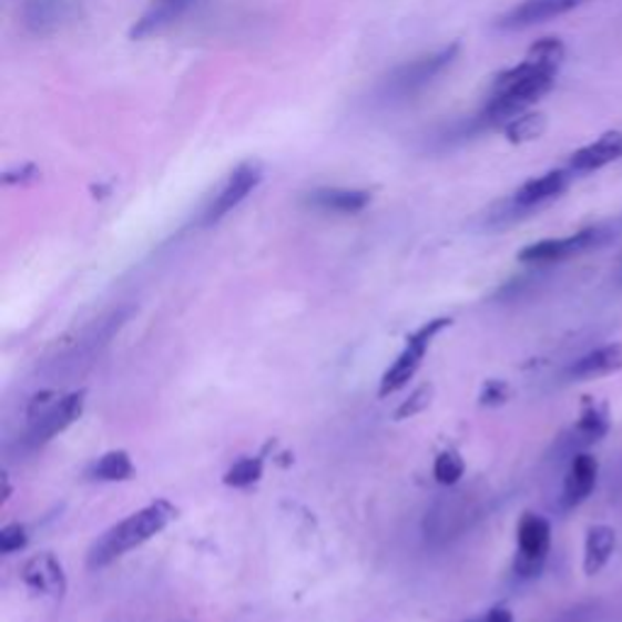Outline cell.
Instances as JSON below:
<instances>
[{
    "label": "cell",
    "instance_id": "cell-2",
    "mask_svg": "<svg viewBox=\"0 0 622 622\" xmlns=\"http://www.w3.org/2000/svg\"><path fill=\"white\" fill-rule=\"evenodd\" d=\"M175 516L177 509L166 499H159L154 503L144 506V509H139L136 513L126 516L124 520H120V523L108 528L103 536L91 544L85 560L88 569L110 567L126 552L142 548L144 542H149L151 538H156L159 532L166 530L175 520Z\"/></svg>",
    "mask_w": 622,
    "mask_h": 622
},
{
    "label": "cell",
    "instance_id": "cell-3",
    "mask_svg": "<svg viewBox=\"0 0 622 622\" xmlns=\"http://www.w3.org/2000/svg\"><path fill=\"white\" fill-rule=\"evenodd\" d=\"M85 406V391H71V395L59 397L57 391H42L30 401L28 409V436H24V446L37 450L47 446L49 440H54L63 434L71 424H75L83 414Z\"/></svg>",
    "mask_w": 622,
    "mask_h": 622
},
{
    "label": "cell",
    "instance_id": "cell-9",
    "mask_svg": "<svg viewBox=\"0 0 622 622\" xmlns=\"http://www.w3.org/2000/svg\"><path fill=\"white\" fill-rule=\"evenodd\" d=\"M261 177H263L261 163H256V161L241 163V166L226 177V183L222 185L220 193L214 195V200L210 202V207L205 210V217H202V222L217 224L220 220H224L228 212H234L241 202H244L253 190L258 187Z\"/></svg>",
    "mask_w": 622,
    "mask_h": 622
},
{
    "label": "cell",
    "instance_id": "cell-17",
    "mask_svg": "<svg viewBox=\"0 0 622 622\" xmlns=\"http://www.w3.org/2000/svg\"><path fill=\"white\" fill-rule=\"evenodd\" d=\"M615 530L608 526H593L587 532V544H583V571L589 577L599 574V571L611 562L615 552Z\"/></svg>",
    "mask_w": 622,
    "mask_h": 622
},
{
    "label": "cell",
    "instance_id": "cell-18",
    "mask_svg": "<svg viewBox=\"0 0 622 622\" xmlns=\"http://www.w3.org/2000/svg\"><path fill=\"white\" fill-rule=\"evenodd\" d=\"M611 430V416H608V406L593 399L583 401L581 418L574 426V442L577 446H593L608 436Z\"/></svg>",
    "mask_w": 622,
    "mask_h": 622
},
{
    "label": "cell",
    "instance_id": "cell-12",
    "mask_svg": "<svg viewBox=\"0 0 622 622\" xmlns=\"http://www.w3.org/2000/svg\"><path fill=\"white\" fill-rule=\"evenodd\" d=\"M73 12V0H24L22 22L32 34L47 37L61 30Z\"/></svg>",
    "mask_w": 622,
    "mask_h": 622
},
{
    "label": "cell",
    "instance_id": "cell-21",
    "mask_svg": "<svg viewBox=\"0 0 622 622\" xmlns=\"http://www.w3.org/2000/svg\"><path fill=\"white\" fill-rule=\"evenodd\" d=\"M263 477V460L261 457H241L238 462L226 469L224 485L234 489H246L253 487Z\"/></svg>",
    "mask_w": 622,
    "mask_h": 622
},
{
    "label": "cell",
    "instance_id": "cell-11",
    "mask_svg": "<svg viewBox=\"0 0 622 622\" xmlns=\"http://www.w3.org/2000/svg\"><path fill=\"white\" fill-rule=\"evenodd\" d=\"M589 0H523L513 10L506 12L503 18H499L501 30H526L532 24L548 22L552 18H560L564 12L574 10Z\"/></svg>",
    "mask_w": 622,
    "mask_h": 622
},
{
    "label": "cell",
    "instance_id": "cell-27",
    "mask_svg": "<svg viewBox=\"0 0 622 622\" xmlns=\"http://www.w3.org/2000/svg\"><path fill=\"white\" fill-rule=\"evenodd\" d=\"M618 226H620V228H622V217H620V220H618Z\"/></svg>",
    "mask_w": 622,
    "mask_h": 622
},
{
    "label": "cell",
    "instance_id": "cell-4",
    "mask_svg": "<svg viewBox=\"0 0 622 622\" xmlns=\"http://www.w3.org/2000/svg\"><path fill=\"white\" fill-rule=\"evenodd\" d=\"M620 232L622 228L615 222V224H595L589 228H581V232L564 236V238H544V241H538V244H530L520 251L518 261L532 263V265L569 261L574 256H581V253H587V251L611 244Z\"/></svg>",
    "mask_w": 622,
    "mask_h": 622
},
{
    "label": "cell",
    "instance_id": "cell-13",
    "mask_svg": "<svg viewBox=\"0 0 622 622\" xmlns=\"http://www.w3.org/2000/svg\"><path fill=\"white\" fill-rule=\"evenodd\" d=\"M595 481H599V460L589 452L574 455V460L569 465V472L564 477V489H562V506L564 509H577L587 501Z\"/></svg>",
    "mask_w": 622,
    "mask_h": 622
},
{
    "label": "cell",
    "instance_id": "cell-5",
    "mask_svg": "<svg viewBox=\"0 0 622 622\" xmlns=\"http://www.w3.org/2000/svg\"><path fill=\"white\" fill-rule=\"evenodd\" d=\"M450 324H452L450 319L440 316V319L426 322L421 328H418V332H414L409 338H406V346L399 353V358L383 375V383H379V397L395 395V391H399L401 387L409 385V379L418 373V367H421L426 353L430 348V343H434V338L440 332H446Z\"/></svg>",
    "mask_w": 622,
    "mask_h": 622
},
{
    "label": "cell",
    "instance_id": "cell-7",
    "mask_svg": "<svg viewBox=\"0 0 622 622\" xmlns=\"http://www.w3.org/2000/svg\"><path fill=\"white\" fill-rule=\"evenodd\" d=\"M552 544V528L538 513H526L518 523V554L513 560V571L520 579L538 577L548 562Z\"/></svg>",
    "mask_w": 622,
    "mask_h": 622
},
{
    "label": "cell",
    "instance_id": "cell-26",
    "mask_svg": "<svg viewBox=\"0 0 622 622\" xmlns=\"http://www.w3.org/2000/svg\"><path fill=\"white\" fill-rule=\"evenodd\" d=\"M467 622H516V620H513V613L509 611V608H491L489 613L479 615L475 620H467Z\"/></svg>",
    "mask_w": 622,
    "mask_h": 622
},
{
    "label": "cell",
    "instance_id": "cell-15",
    "mask_svg": "<svg viewBox=\"0 0 622 622\" xmlns=\"http://www.w3.org/2000/svg\"><path fill=\"white\" fill-rule=\"evenodd\" d=\"M620 370H622V343H608V346L595 348L571 363L567 375L571 379H577V383H587V379H599Z\"/></svg>",
    "mask_w": 622,
    "mask_h": 622
},
{
    "label": "cell",
    "instance_id": "cell-24",
    "mask_svg": "<svg viewBox=\"0 0 622 622\" xmlns=\"http://www.w3.org/2000/svg\"><path fill=\"white\" fill-rule=\"evenodd\" d=\"M430 397H434V387L430 385H421L418 387L414 395L406 399L399 409H397V418L401 421V418H411V416H416V414H421L426 406L430 404Z\"/></svg>",
    "mask_w": 622,
    "mask_h": 622
},
{
    "label": "cell",
    "instance_id": "cell-8",
    "mask_svg": "<svg viewBox=\"0 0 622 622\" xmlns=\"http://www.w3.org/2000/svg\"><path fill=\"white\" fill-rule=\"evenodd\" d=\"M571 173L567 171H550L540 177H532L526 185H520L513 197L509 202H503V212L499 214L501 220H513V217H523V214L544 207L548 202L562 197L567 193V187L571 185Z\"/></svg>",
    "mask_w": 622,
    "mask_h": 622
},
{
    "label": "cell",
    "instance_id": "cell-28",
    "mask_svg": "<svg viewBox=\"0 0 622 622\" xmlns=\"http://www.w3.org/2000/svg\"><path fill=\"white\" fill-rule=\"evenodd\" d=\"M177 3H185L187 6V0H177Z\"/></svg>",
    "mask_w": 622,
    "mask_h": 622
},
{
    "label": "cell",
    "instance_id": "cell-14",
    "mask_svg": "<svg viewBox=\"0 0 622 622\" xmlns=\"http://www.w3.org/2000/svg\"><path fill=\"white\" fill-rule=\"evenodd\" d=\"M622 159V132H605L593 144L574 151L569 159L571 173H593Z\"/></svg>",
    "mask_w": 622,
    "mask_h": 622
},
{
    "label": "cell",
    "instance_id": "cell-25",
    "mask_svg": "<svg viewBox=\"0 0 622 622\" xmlns=\"http://www.w3.org/2000/svg\"><path fill=\"white\" fill-rule=\"evenodd\" d=\"M509 397H511V389L509 385L501 383V379H489L485 389H481V404L485 406H501L509 401Z\"/></svg>",
    "mask_w": 622,
    "mask_h": 622
},
{
    "label": "cell",
    "instance_id": "cell-6",
    "mask_svg": "<svg viewBox=\"0 0 622 622\" xmlns=\"http://www.w3.org/2000/svg\"><path fill=\"white\" fill-rule=\"evenodd\" d=\"M460 47L450 44L442 47L434 54H426L411 63H404L395 73L385 81V95L387 98H411L418 91H424L426 85L434 83L438 75L446 71L450 63L457 59Z\"/></svg>",
    "mask_w": 622,
    "mask_h": 622
},
{
    "label": "cell",
    "instance_id": "cell-16",
    "mask_svg": "<svg viewBox=\"0 0 622 622\" xmlns=\"http://www.w3.org/2000/svg\"><path fill=\"white\" fill-rule=\"evenodd\" d=\"M373 195L367 190H353V187H319L312 190L307 195V205L319 212H334V214H358L370 205Z\"/></svg>",
    "mask_w": 622,
    "mask_h": 622
},
{
    "label": "cell",
    "instance_id": "cell-10",
    "mask_svg": "<svg viewBox=\"0 0 622 622\" xmlns=\"http://www.w3.org/2000/svg\"><path fill=\"white\" fill-rule=\"evenodd\" d=\"M20 577L32 593L44 595V599H61L67 593V574L54 554H34L32 560L22 564Z\"/></svg>",
    "mask_w": 622,
    "mask_h": 622
},
{
    "label": "cell",
    "instance_id": "cell-19",
    "mask_svg": "<svg viewBox=\"0 0 622 622\" xmlns=\"http://www.w3.org/2000/svg\"><path fill=\"white\" fill-rule=\"evenodd\" d=\"M85 477L93 481H130L134 477L132 457L124 450H110L88 467Z\"/></svg>",
    "mask_w": 622,
    "mask_h": 622
},
{
    "label": "cell",
    "instance_id": "cell-20",
    "mask_svg": "<svg viewBox=\"0 0 622 622\" xmlns=\"http://www.w3.org/2000/svg\"><path fill=\"white\" fill-rule=\"evenodd\" d=\"M544 126H548V122H544V114L523 112V114H518L516 120L506 124L503 130L513 144H523V142H532V139H538L544 132Z\"/></svg>",
    "mask_w": 622,
    "mask_h": 622
},
{
    "label": "cell",
    "instance_id": "cell-22",
    "mask_svg": "<svg viewBox=\"0 0 622 622\" xmlns=\"http://www.w3.org/2000/svg\"><path fill=\"white\" fill-rule=\"evenodd\" d=\"M465 475V460L457 450H442L434 462V477L442 487H455Z\"/></svg>",
    "mask_w": 622,
    "mask_h": 622
},
{
    "label": "cell",
    "instance_id": "cell-1",
    "mask_svg": "<svg viewBox=\"0 0 622 622\" xmlns=\"http://www.w3.org/2000/svg\"><path fill=\"white\" fill-rule=\"evenodd\" d=\"M564 57L567 49L557 37H544V40L532 44L523 63L503 71L493 81L487 108L472 120L475 130L481 132L489 126H506L530 105H536L544 93H550Z\"/></svg>",
    "mask_w": 622,
    "mask_h": 622
},
{
    "label": "cell",
    "instance_id": "cell-23",
    "mask_svg": "<svg viewBox=\"0 0 622 622\" xmlns=\"http://www.w3.org/2000/svg\"><path fill=\"white\" fill-rule=\"evenodd\" d=\"M28 540H30L28 528H24L22 523H10V526L0 530V552L16 554V552L24 550Z\"/></svg>",
    "mask_w": 622,
    "mask_h": 622
}]
</instances>
